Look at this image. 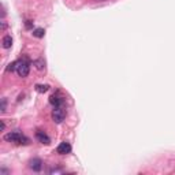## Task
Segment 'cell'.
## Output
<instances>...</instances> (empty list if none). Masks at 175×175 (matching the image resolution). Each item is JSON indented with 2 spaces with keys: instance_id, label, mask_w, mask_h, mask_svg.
Masks as SVG:
<instances>
[{
  "instance_id": "4fadbf2b",
  "label": "cell",
  "mask_w": 175,
  "mask_h": 175,
  "mask_svg": "<svg viewBox=\"0 0 175 175\" xmlns=\"http://www.w3.org/2000/svg\"><path fill=\"white\" fill-rule=\"evenodd\" d=\"M6 104H7V100L3 99L2 100V107H0V111H2V112H6Z\"/></svg>"
},
{
  "instance_id": "5b68a950",
  "label": "cell",
  "mask_w": 175,
  "mask_h": 175,
  "mask_svg": "<svg viewBox=\"0 0 175 175\" xmlns=\"http://www.w3.org/2000/svg\"><path fill=\"white\" fill-rule=\"evenodd\" d=\"M56 152L59 155H67L71 152V145L69 142H60L59 147L56 148Z\"/></svg>"
},
{
  "instance_id": "277c9868",
  "label": "cell",
  "mask_w": 175,
  "mask_h": 175,
  "mask_svg": "<svg viewBox=\"0 0 175 175\" xmlns=\"http://www.w3.org/2000/svg\"><path fill=\"white\" fill-rule=\"evenodd\" d=\"M29 167H30V170L36 171V173H39V171H41L43 168V162L41 159H32L30 162H29Z\"/></svg>"
},
{
  "instance_id": "7a4b0ae2",
  "label": "cell",
  "mask_w": 175,
  "mask_h": 175,
  "mask_svg": "<svg viewBox=\"0 0 175 175\" xmlns=\"http://www.w3.org/2000/svg\"><path fill=\"white\" fill-rule=\"evenodd\" d=\"M51 116H52V121H54L55 123H62L66 118V111L63 110V107H55L54 111H52V114H51Z\"/></svg>"
},
{
  "instance_id": "5bb4252c",
  "label": "cell",
  "mask_w": 175,
  "mask_h": 175,
  "mask_svg": "<svg viewBox=\"0 0 175 175\" xmlns=\"http://www.w3.org/2000/svg\"><path fill=\"white\" fill-rule=\"evenodd\" d=\"M4 129H6V123H4V121H0V130L4 131Z\"/></svg>"
},
{
  "instance_id": "6da1fadb",
  "label": "cell",
  "mask_w": 175,
  "mask_h": 175,
  "mask_svg": "<svg viewBox=\"0 0 175 175\" xmlns=\"http://www.w3.org/2000/svg\"><path fill=\"white\" fill-rule=\"evenodd\" d=\"M3 138L8 142H15V144H29V140L26 138L23 134H21L19 131H10V133L4 134Z\"/></svg>"
},
{
  "instance_id": "7c38bea8",
  "label": "cell",
  "mask_w": 175,
  "mask_h": 175,
  "mask_svg": "<svg viewBox=\"0 0 175 175\" xmlns=\"http://www.w3.org/2000/svg\"><path fill=\"white\" fill-rule=\"evenodd\" d=\"M18 65H19V60H15V62H13L10 66L7 67V70H8V71H14V70L18 69Z\"/></svg>"
},
{
  "instance_id": "9c48e42d",
  "label": "cell",
  "mask_w": 175,
  "mask_h": 175,
  "mask_svg": "<svg viewBox=\"0 0 175 175\" xmlns=\"http://www.w3.org/2000/svg\"><path fill=\"white\" fill-rule=\"evenodd\" d=\"M44 34H45V30H44L43 28L34 29V30H33V36L37 37V39H41V37H44Z\"/></svg>"
},
{
  "instance_id": "30bf717a",
  "label": "cell",
  "mask_w": 175,
  "mask_h": 175,
  "mask_svg": "<svg viewBox=\"0 0 175 175\" xmlns=\"http://www.w3.org/2000/svg\"><path fill=\"white\" fill-rule=\"evenodd\" d=\"M33 65L36 66L37 70H44V67H45V62H44L43 59H37L33 62Z\"/></svg>"
},
{
  "instance_id": "8fae6325",
  "label": "cell",
  "mask_w": 175,
  "mask_h": 175,
  "mask_svg": "<svg viewBox=\"0 0 175 175\" xmlns=\"http://www.w3.org/2000/svg\"><path fill=\"white\" fill-rule=\"evenodd\" d=\"M34 88H36V90L39 93H45V92H48V89H49L48 85H36Z\"/></svg>"
},
{
  "instance_id": "8992f818",
  "label": "cell",
  "mask_w": 175,
  "mask_h": 175,
  "mask_svg": "<svg viewBox=\"0 0 175 175\" xmlns=\"http://www.w3.org/2000/svg\"><path fill=\"white\" fill-rule=\"evenodd\" d=\"M36 138L39 140L41 144H45V145H49V144H51V138H49V137L47 136L44 131H37V133H36Z\"/></svg>"
},
{
  "instance_id": "ba28073f",
  "label": "cell",
  "mask_w": 175,
  "mask_h": 175,
  "mask_svg": "<svg viewBox=\"0 0 175 175\" xmlns=\"http://www.w3.org/2000/svg\"><path fill=\"white\" fill-rule=\"evenodd\" d=\"M3 48H6V49H8V48H11V45H13V39H11V36H4L3 37Z\"/></svg>"
},
{
  "instance_id": "3957f363",
  "label": "cell",
  "mask_w": 175,
  "mask_h": 175,
  "mask_svg": "<svg viewBox=\"0 0 175 175\" xmlns=\"http://www.w3.org/2000/svg\"><path fill=\"white\" fill-rule=\"evenodd\" d=\"M29 71H30V66H29V63L26 62V60H19V65H18V69H17V73H18L19 77L25 78L29 75Z\"/></svg>"
},
{
  "instance_id": "52a82bcc",
  "label": "cell",
  "mask_w": 175,
  "mask_h": 175,
  "mask_svg": "<svg viewBox=\"0 0 175 175\" xmlns=\"http://www.w3.org/2000/svg\"><path fill=\"white\" fill-rule=\"evenodd\" d=\"M49 103H51L54 107H63L65 100H63V97H59V96L54 95V96H51V97H49Z\"/></svg>"
}]
</instances>
